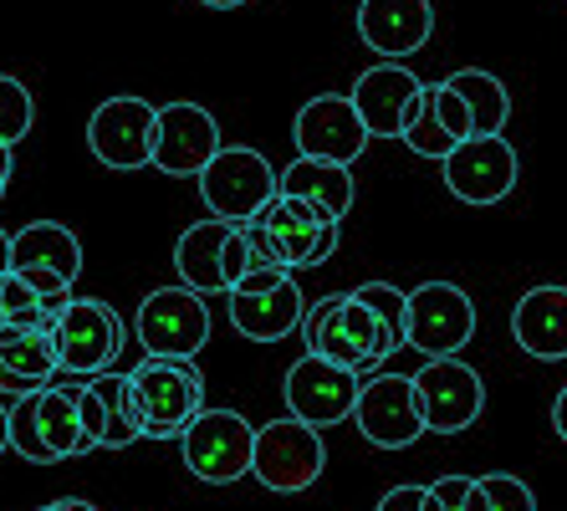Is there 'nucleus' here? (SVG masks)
Wrapping results in <instances>:
<instances>
[{"label":"nucleus","mask_w":567,"mask_h":511,"mask_svg":"<svg viewBox=\"0 0 567 511\" xmlns=\"http://www.w3.org/2000/svg\"><path fill=\"white\" fill-rule=\"evenodd\" d=\"M302 338H307V354L353 368L358 379H373V374L383 368V358L399 354L394 338H389V328L379 323V313L363 307L353 292H338V297L312 302L307 317H302Z\"/></svg>","instance_id":"f257e3e1"},{"label":"nucleus","mask_w":567,"mask_h":511,"mask_svg":"<svg viewBox=\"0 0 567 511\" xmlns=\"http://www.w3.org/2000/svg\"><path fill=\"white\" fill-rule=\"evenodd\" d=\"M138 409H144V440H179L205 409V374L195 358H154L128 374Z\"/></svg>","instance_id":"f03ea898"},{"label":"nucleus","mask_w":567,"mask_h":511,"mask_svg":"<svg viewBox=\"0 0 567 511\" xmlns=\"http://www.w3.org/2000/svg\"><path fill=\"white\" fill-rule=\"evenodd\" d=\"M52 338H56L62 374L93 379V374H107V368H113V358H123L128 328H123L118 307H107L103 297H66L62 313H56Z\"/></svg>","instance_id":"7ed1b4c3"},{"label":"nucleus","mask_w":567,"mask_h":511,"mask_svg":"<svg viewBox=\"0 0 567 511\" xmlns=\"http://www.w3.org/2000/svg\"><path fill=\"white\" fill-rule=\"evenodd\" d=\"M174 272L179 282L205 297L215 292H230L240 276L251 272V251H246V221H195L174 246Z\"/></svg>","instance_id":"20e7f679"},{"label":"nucleus","mask_w":567,"mask_h":511,"mask_svg":"<svg viewBox=\"0 0 567 511\" xmlns=\"http://www.w3.org/2000/svg\"><path fill=\"white\" fill-rule=\"evenodd\" d=\"M179 450H185V466L195 481L230 486L240 476H251L256 425L240 409H199V420L179 435Z\"/></svg>","instance_id":"39448f33"},{"label":"nucleus","mask_w":567,"mask_h":511,"mask_svg":"<svg viewBox=\"0 0 567 511\" xmlns=\"http://www.w3.org/2000/svg\"><path fill=\"white\" fill-rule=\"evenodd\" d=\"M328 466V446H322V430L297 415L287 420H271L256 430V456H251V476L277 491V497H297L322 476Z\"/></svg>","instance_id":"423d86ee"},{"label":"nucleus","mask_w":567,"mask_h":511,"mask_svg":"<svg viewBox=\"0 0 567 511\" xmlns=\"http://www.w3.org/2000/svg\"><path fill=\"white\" fill-rule=\"evenodd\" d=\"M138 343L154 358H195L210 343V307L195 287H158L138 302Z\"/></svg>","instance_id":"0eeeda50"},{"label":"nucleus","mask_w":567,"mask_h":511,"mask_svg":"<svg viewBox=\"0 0 567 511\" xmlns=\"http://www.w3.org/2000/svg\"><path fill=\"white\" fill-rule=\"evenodd\" d=\"M251 221L277 241L287 272H312V266H322L332 251H338V236H343L338 221H332L322 205H312V200H302V195H281V190L266 200Z\"/></svg>","instance_id":"6e6552de"},{"label":"nucleus","mask_w":567,"mask_h":511,"mask_svg":"<svg viewBox=\"0 0 567 511\" xmlns=\"http://www.w3.org/2000/svg\"><path fill=\"white\" fill-rule=\"evenodd\" d=\"M353 425L379 450H404L420 435H430L424 430L414 374H373V379H363V394H358V405H353Z\"/></svg>","instance_id":"1a4fd4ad"},{"label":"nucleus","mask_w":567,"mask_h":511,"mask_svg":"<svg viewBox=\"0 0 567 511\" xmlns=\"http://www.w3.org/2000/svg\"><path fill=\"white\" fill-rule=\"evenodd\" d=\"M199 195H205L210 215H220V221H251L266 200L277 195V170L256 149L220 144V154L199 170Z\"/></svg>","instance_id":"9d476101"},{"label":"nucleus","mask_w":567,"mask_h":511,"mask_svg":"<svg viewBox=\"0 0 567 511\" xmlns=\"http://www.w3.org/2000/svg\"><path fill=\"white\" fill-rule=\"evenodd\" d=\"M281 394H287V415L317 425V430H328V425L353 420V405H358V394H363V379H358L353 368L307 354L287 368Z\"/></svg>","instance_id":"9b49d317"},{"label":"nucleus","mask_w":567,"mask_h":511,"mask_svg":"<svg viewBox=\"0 0 567 511\" xmlns=\"http://www.w3.org/2000/svg\"><path fill=\"white\" fill-rule=\"evenodd\" d=\"M348 98H353V108H358V119H363V129H369V139H404V129L420 119L424 82L414 78L404 62L383 57V62H373L369 72H358V82H353Z\"/></svg>","instance_id":"f8f14e48"},{"label":"nucleus","mask_w":567,"mask_h":511,"mask_svg":"<svg viewBox=\"0 0 567 511\" xmlns=\"http://www.w3.org/2000/svg\"><path fill=\"white\" fill-rule=\"evenodd\" d=\"M414 389H420L424 430L430 435L471 430L481 420V409H486V384L461 358H424V368L414 374Z\"/></svg>","instance_id":"ddd939ff"},{"label":"nucleus","mask_w":567,"mask_h":511,"mask_svg":"<svg viewBox=\"0 0 567 511\" xmlns=\"http://www.w3.org/2000/svg\"><path fill=\"white\" fill-rule=\"evenodd\" d=\"M475 338V302L455 282H424L410 292V348L424 358H455Z\"/></svg>","instance_id":"4468645a"},{"label":"nucleus","mask_w":567,"mask_h":511,"mask_svg":"<svg viewBox=\"0 0 567 511\" xmlns=\"http://www.w3.org/2000/svg\"><path fill=\"white\" fill-rule=\"evenodd\" d=\"M445 184L465 205H502L516 190V149L502 133H471L445 154Z\"/></svg>","instance_id":"2eb2a0df"},{"label":"nucleus","mask_w":567,"mask_h":511,"mask_svg":"<svg viewBox=\"0 0 567 511\" xmlns=\"http://www.w3.org/2000/svg\"><path fill=\"white\" fill-rule=\"evenodd\" d=\"M154 119L158 108L144 98H107L87 119V149L107 170H144L154 164Z\"/></svg>","instance_id":"dca6fc26"},{"label":"nucleus","mask_w":567,"mask_h":511,"mask_svg":"<svg viewBox=\"0 0 567 511\" xmlns=\"http://www.w3.org/2000/svg\"><path fill=\"white\" fill-rule=\"evenodd\" d=\"M220 154V123L199 103H169L154 119V170L174 180H199V170Z\"/></svg>","instance_id":"f3484780"},{"label":"nucleus","mask_w":567,"mask_h":511,"mask_svg":"<svg viewBox=\"0 0 567 511\" xmlns=\"http://www.w3.org/2000/svg\"><path fill=\"white\" fill-rule=\"evenodd\" d=\"M291 139H297V154L328 159V164H353L369 149V129L358 119L353 98H343V92L307 98L297 123H291Z\"/></svg>","instance_id":"a211bd4d"},{"label":"nucleus","mask_w":567,"mask_h":511,"mask_svg":"<svg viewBox=\"0 0 567 511\" xmlns=\"http://www.w3.org/2000/svg\"><path fill=\"white\" fill-rule=\"evenodd\" d=\"M78 405L97 450H123L133 440H144V409H138L128 374H113V368L93 374L87 384H78Z\"/></svg>","instance_id":"6ab92c4d"},{"label":"nucleus","mask_w":567,"mask_h":511,"mask_svg":"<svg viewBox=\"0 0 567 511\" xmlns=\"http://www.w3.org/2000/svg\"><path fill=\"white\" fill-rule=\"evenodd\" d=\"M435 31V11L430 0H363L358 6V37L379 57H414Z\"/></svg>","instance_id":"aec40b11"},{"label":"nucleus","mask_w":567,"mask_h":511,"mask_svg":"<svg viewBox=\"0 0 567 511\" xmlns=\"http://www.w3.org/2000/svg\"><path fill=\"white\" fill-rule=\"evenodd\" d=\"M225 297H230V328H236L240 338H251V343L291 338L307 317V302H302L297 276L277 282L271 292H225Z\"/></svg>","instance_id":"412c9836"},{"label":"nucleus","mask_w":567,"mask_h":511,"mask_svg":"<svg viewBox=\"0 0 567 511\" xmlns=\"http://www.w3.org/2000/svg\"><path fill=\"white\" fill-rule=\"evenodd\" d=\"M56 374H62V358H56L52 328H16V323L0 328V394L6 399L47 389Z\"/></svg>","instance_id":"4be33fe9"},{"label":"nucleus","mask_w":567,"mask_h":511,"mask_svg":"<svg viewBox=\"0 0 567 511\" xmlns=\"http://www.w3.org/2000/svg\"><path fill=\"white\" fill-rule=\"evenodd\" d=\"M512 338L537 364L567 358V287H532L512 307Z\"/></svg>","instance_id":"5701e85b"},{"label":"nucleus","mask_w":567,"mask_h":511,"mask_svg":"<svg viewBox=\"0 0 567 511\" xmlns=\"http://www.w3.org/2000/svg\"><path fill=\"white\" fill-rule=\"evenodd\" d=\"M56 272L62 282L82 276V241L66 231L62 221H31L11 236V272Z\"/></svg>","instance_id":"b1692460"},{"label":"nucleus","mask_w":567,"mask_h":511,"mask_svg":"<svg viewBox=\"0 0 567 511\" xmlns=\"http://www.w3.org/2000/svg\"><path fill=\"white\" fill-rule=\"evenodd\" d=\"M281 195H302L312 200V205H322V211L332 215V221H343L348 211H353V164H328V159H312V154H297L281 170L277 180Z\"/></svg>","instance_id":"393cba45"},{"label":"nucleus","mask_w":567,"mask_h":511,"mask_svg":"<svg viewBox=\"0 0 567 511\" xmlns=\"http://www.w3.org/2000/svg\"><path fill=\"white\" fill-rule=\"evenodd\" d=\"M37 425H41V440L52 450V460H72V456H87L93 435L82 425V405H78V384H47L37 389Z\"/></svg>","instance_id":"a878e982"},{"label":"nucleus","mask_w":567,"mask_h":511,"mask_svg":"<svg viewBox=\"0 0 567 511\" xmlns=\"http://www.w3.org/2000/svg\"><path fill=\"white\" fill-rule=\"evenodd\" d=\"M450 88L465 98V113H471V133H502L512 119V92L496 72H481V67H465V72H450Z\"/></svg>","instance_id":"bb28decb"},{"label":"nucleus","mask_w":567,"mask_h":511,"mask_svg":"<svg viewBox=\"0 0 567 511\" xmlns=\"http://www.w3.org/2000/svg\"><path fill=\"white\" fill-rule=\"evenodd\" d=\"M353 297L379 313V323L389 328L394 348H410V292L394 287V282H363V287H353Z\"/></svg>","instance_id":"cd10ccee"},{"label":"nucleus","mask_w":567,"mask_h":511,"mask_svg":"<svg viewBox=\"0 0 567 511\" xmlns=\"http://www.w3.org/2000/svg\"><path fill=\"white\" fill-rule=\"evenodd\" d=\"M404 144H410V154H420V159H435V164H445V154L461 139L445 129V119L435 113V98H430V82H424V103H420V119L404 129Z\"/></svg>","instance_id":"c85d7f7f"},{"label":"nucleus","mask_w":567,"mask_h":511,"mask_svg":"<svg viewBox=\"0 0 567 511\" xmlns=\"http://www.w3.org/2000/svg\"><path fill=\"white\" fill-rule=\"evenodd\" d=\"M31 119H37V103H31V88L11 72H0V144H21L31 133Z\"/></svg>","instance_id":"c756f323"},{"label":"nucleus","mask_w":567,"mask_h":511,"mask_svg":"<svg viewBox=\"0 0 567 511\" xmlns=\"http://www.w3.org/2000/svg\"><path fill=\"white\" fill-rule=\"evenodd\" d=\"M11 450L31 466H56L47 440H41V425H37V394H21L11 399Z\"/></svg>","instance_id":"7c9ffc66"},{"label":"nucleus","mask_w":567,"mask_h":511,"mask_svg":"<svg viewBox=\"0 0 567 511\" xmlns=\"http://www.w3.org/2000/svg\"><path fill=\"white\" fill-rule=\"evenodd\" d=\"M481 486H486V497H491V511H537V497H532V486L522 476L491 471V476H481Z\"/></svg>","instance_id":"2f4dec72"},{"label":"nucleus","mask_w":567,"mask_h":511,"mask_svg":"<svg viewBox=\"0 0 567 511\" xmlns=\"http://www.w3.org/2000/svg\"><path fill=\"white\" fill-rule=\"evenodd\" d=\"M430 98H435V113L445 119V129L455 139H471V113H465V98L450 82H430Z\"/></svg>","instance_id":"473e14b6"},{"label":"nucleus","mask_w":567,"mask_h":511,"mask_svg":"<svg viewBox=\"0 0 567 511\" xmlns=\"http://www.w3.org/2000/svg\"><path fill=\"white\" fill-rule=\"evenodd\" d=\"M475 476H440L430 491H424V511H465Z\"/></svg>","instance_id":"72a5a7b5"},{"label":"nucleus","mask_w":567,"mask_h":511,"mask_svg":"<svg viewBox=\"0 0 567 511\" xmlns=\"http://www.w3.org/2000/svg\"><path fill=\"white\" fill-rule=\"evenodd\" d=\"M424 491L430 486H394V491H383L379 511H424Z\"/></svg>","instance_id":"f704fd0d"},{"label":"nucleus","mask_w":567,"mask_h":511,"mask_svg":"<svg viewBox=\"0 0 567 511\" xmlns=\"http://www.w3.org/2000/svg\"><path fill=\"white\" fill-rule=\"evenodd\" d=\"M287 266H266V272H246V276H240V282H236V287H230V292H271V287H277V282H287Z\"/></svg>","instance_id":"c9c22d12"},{"label":"nucleus","mask_w":567,"mask_h":511,"mask_svg":"<svg viewBox=\"0 0 567 511\" xmlns=\"http://www.w3.org/2000/svg\"><path fill=\"white\" fill-rule=\"evenodd\" d=\"M37 511H97L93 501H78V497H62V501H47V507H37Z\"/></svg>","instance_id":"e433bc0d"},{"label":"nucleus","mask_w":567,"mask_h":511,"mask_svg":"<svg viewBox=\"0 0 567 511\" xmlns=\"http://www.w3.org/2000/svg\"><path fill=\"white\" fill-rule=\"evenodd\" d=\"M465 511H491V497H486V486H481V476H475L471 497H465Z\"/></svg>","instance_id":"4c0bfd02"},{"label":"nucleus","mask_w":567,"mask_h":511,"mask_svg":"<svg viewBox=\"0 0 567 511\" xmlns=\"http://www.w3.org/2000/svg\"><path fill=\"white\" fill-rule=\"evenodd\" d=\"M553 430H557V435H563V440H567V389H563V394H557V399H553Z\"/></svg>","instance_id":"58836bf2"},{"label":"nucleus","mask_w":567,"mask_h":511,"mask_svg":"<svg viewBox=\"0 0 567 511\" xmlns=\"http://www.w3.org/2000/svg\"><path fill=\"white\" fill-rule=\"evenodd\" d=\"M11 170H16V154H11V144H0V195H6V184H11Z\"/></svg>","instance_id":"ea45409f"},{"label":"nucleus","mask_w":567,"mask_h":511,"mask_svg":"<svg viewBox=\"0 0 567 511\" xmlns=\"http://www.w3.org/2000/svg\"><path fill=\"white\" fill-rule=\"evenodd\" d=\"M6 450H11V405L0 399V456H6Z\"/></svg>","instance_id":"a19ab883"},{"label":"nucleus","mask_w":567,"mask_h":511,"mask_svg":"<svg viewBox=\"0 0 567 511\" xmlns=\"http://www.w3.org/2000/svg\"><path fill=\"white\" fill-rule=\"evenodd\" d=\"M11 272V231H0V276Z\"/></svg>","instance_id":"79ce46f5"},{"label":"nucleus","mask_w":567,"mask_h":511,"mask_svg":"<svg viewBox=\"0 0 567 511\" xmlns=\"http://www.w3.org/2000/svg\"><path fill=\"white\" fill-rule=\"evenodd\" d=\"M199 6H210V11H236V6H246V0H199Z\"/></svg>","instance_id":"37998d69"},{"label":"nucleus","mask_w":567,"mask_h":511,"mask_svg":"<svg viewBox=\"0 0 567 511\" xmlns=\"http://www.w3.org/2000/svg\"><path fill=\"white\" fill-rule=\"evenodd\" d=\"M0 328H6V297H0Z\"/></svg>","instance_id":"c03bdc74"}]
</instances>
